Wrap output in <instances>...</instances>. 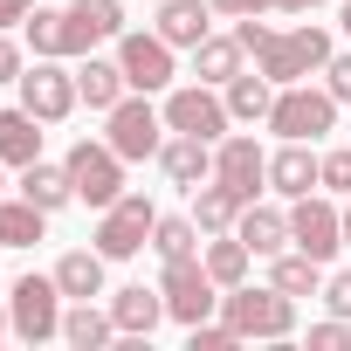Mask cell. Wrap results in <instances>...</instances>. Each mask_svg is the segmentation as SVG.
I'll use <instances>...</instances> for the list:
<instances>
[{
	"label": "cell",
	"mask_w": 351,
	"mask_h": 351,
	"mask_svg": "<svg viewBox=\"0 0 351 351\" xmlns=\"http://www.w3.org/2000/svg\"><path fill=\"white\" fill-rule=\"evenodd\" d=\"M234 35H241V49L255 56V69H262L276 90H282V83L317 76V69L337 56L324 28H289V35H282V28H262V14H241V28H234Z\"/></svg>",
	"instance_id": "cell-1"
},
{
	"label": "cell",
	"mask_w": 351,
	"mask_h": 351,
	"mask_svg": "<svg viewBox=\"0 0 351 351\" xmlns=\"http://www.w3.org/2000/svg\"><path fill=\"white\" fill-rule=\"evenodd\" d=\"M221 317L234 324V337L248 344V337H289L296 330V296H282L276 282L269 289H221Z\"/></svg>",
	"instance_id": "cell-2"
},
{
	"label": "cell",
	"mask_w": 351,
	"mask_h": 351,
	"mask_svg": "<svg viewBox=\"0 0 351 351\" xmlns=\"http://www.w3.org/2000/svg\"><path fill=\"white\" fill-rule=\"evenodd\" d=\"M62 165H69V186H76V200H83V207H97V214H104V207L124 193V158L110 152V138H76Z\"/></svg>",
	"instance_id": "cell-3"
},
{
	"label": "cell",
	"mask_w": 351,
	"mask_h": 351,
	"mask_svg": "<svg viewBox=\"0 0 351 351\" xmlns=\"http://www.w3.org/2000/svg\"><path fill=\"white\" fill-rule=\"evenodd\" d=\"M269 131L317 145L324 131H337V97L330 90H310V83H282L276 90V110H269Z\"/></svg>",
	"instance_id": "cell-4"
},
{
	"label": "cell",
	"mask_w": 351,
	"mask_h": 351,
	"mask_svg": "<svg viewBox=\"0 0 351 351\" xmlns=\"http://www.w3.org/2000/svg\"><path fill=\"white\" fill-rule=\"evenodd\" d=\"M8 324H14L21 344L62 337V282H56V276H21L14 296H8Z\"/></svg>",
	"instance_id": "cell-5"
},
{
	"label": "cell",
	"mask_w": 351,
	"mask_h": 351,
	"mask_svg": "<svg viewBox=\"0 0 351 351\" xmlns=\"http://www.w3.org/2000/svg\"><path fill=\"white\" fill-rule=\"evenodd\" d=\"M158 289H165V317L172 324H207L214 310H221V282L207 276V262L200 255H186V262H165V276H158Z\"/></svg>",
	"instance_id": "cell-6"
},
{
	"label": "cell",
	"mask_w": 351,
	"mask_h": 351,
	"mask_svg": "<svg viewBox=\"0 0 351 351\" xmlns=\"http://www.w3.org/2000/svg\"><path fill=\"white\" fill-rule=\"evenodd\" d=\"M152 228H158V207H152L145 193H117V200L104 207V221H97L104 262H131L138 248H152Z\"/></svg>",
	"instance_id": "cell-7"
},
{
	"label": "cell",
	"mask_w": 351,
	"mask_h": 351,
	"mask_svg": "<svg viewBox=\"0 0 351 351\" xmlns=\"http://www.w3.org/2000/svg\"><path fill=\"white\" fill-rule=\"evenodd\" d=\"M228 124H234V110H228V97H221L214 83L165 90V131H186V138H207V145H221V138H228Z\"/></svg>",
	"instance_id": "cell-8"
},
{
	"label": "cell",
	"mask_w": 351,
	"mask_h": 351,
	"mask_svg": "<svg viewBox=\"0 0 351 351\" xmlns=\"http://www.w3.org/2000/svg\"><path fill=\"white\" fill-rule=\"evenodd\" d=\"M21 104H28L42 124H62V117L83 104V90H76V69H62V56H35V62L21 69Z\"/></svg>",
	"instance_id": "cell-9"
},
{
	"label": "cell",
	"mask_w": 351,
	"mask_h": 351,
	"mask_svg": "<svg viewBox=\"0 0 351 351\" xmlns=\"http://www.w3.org/2000/svg\"><path fill=\"white\" fill-rule=\"evenodd\" d=\"M110 152L131 165V158H158V145H165V110H152V97L145 90H131L117 110H110Z\"/></svg>",
	"instance_id": "cell-10"
},
{
	"label": "cell",
	"mask_w": 351,
	"mask_h": 351,
	"mask_svg": "<svg viewBox=\"0 0 351 351\" xmlns=\"http://www.w3.org/2000/svg\"><path fill=\"white\" fill-rule=\"evenodd\" d=\"M117 69H124V83L131 90H172V76H180V69H172V42L152 28V35H138V28H124L117 35Z\"/></svg>",
	"instance_id": "cell-11"
},
{
	"label": "cell",
	"mask_w": 351,
	"mask_h": 351,
	"mask_svg": "<svg viewBox=\"0 0 351 351\" xmlns=\"http://www.w3.org/2000/svg\"><path fill=\"white\" fill-rule=\"evenodd\" d=\"M289 241H296L303 255H317V262H330V255L344 248V207H330V200H317V193H303V200L289 207Z\"/></svg>",
	"instance_id": "cell-12"
},
{
	"label": "cell",
	"mask_w": 351,
	"mask_h": 351,
	"mask_svg": "<svg viewBox=\"0 0 351 351\" xmlns=\"http://www.w3.org/2000/svg\"><path fill=\"white\" fill-rule=\"evenodd\" d=\"M214 180H221V186H234L241 200H255V193L269 186V152H262L248 131L221 138V145H214Z\"/></svg>",
	"instance_id": "cell-13"
},
{
	"label": "cell",
	"mask_w": 351,
	"mask_h": 351,
	"mask_svg": "<svg viewBox=\"0 0 351 351\" xmlns=\"http://www.w3.org/2000/svg\"><path fill=\"white\" fill-rule=\"evenodd\" d=\"M21 28H28V49H35V56H62V62H69V56H90V49H97V35H90L69 8H35Z\"/></svg>",
	"instance_id": "cell-14"
},
{
	"label": "cell",
	"mask_w": 351,
	"mask_h": 351,
	"mask_svg": "<svg viewBox=\"0 0 351 351\" xmlns=\"http://www.w3.org/2000/svg\"><path fill=\"white\" fill-rule=\"evenodd\" d=\"M158 172H165L180 193H193V186L214 180V145H207V138H186V131H172V138L158 145Z\"/></svg>",
	"instance_id": "cell-15"
},
{
	"label": "cell",
	"mask_w": 351,
	"mask_h": 351,
	"mask_svg": "<svg viewBox=\"0 0 351 351\" xmlns=\"http://www.w3.org/2000/svg\"><path fill=\"white\" fill-rule=\"evenodd\" d=\"M269 186H276L282 200H303L310 186H324V158H317L303 138H282V152L269 158Z\"/></svg>",
	"instance_id": "cell-16"
},
{
	"label": "cell",
	"mask_w": 351,
	"mask_h": 351,
	"mask_svg": "<svg viewBox=\"0 0 351 351\" xmlns=\"http://www.w3.org/2000/svg\"><path fill=\"white\" fill-rule=\"evenodd\" d=\"M172 49H200L214 35V8L207 0H158V21H152Z\"/></svg>",
	"instance_id": "cell-17"
},
{
	"label": "cell",
	"mask_w": 351,
	"mask_h": 351,
	"mask_svg": "<svg viewBox=\"0 0 351 351\" xmlns=\"http://www.w3.org/2000/svg\"><path fill=\"white\" fill-rule=\"evenodd\" d=\"M110 317H117V337H152V330L165 324V289L131 282V289L110 296Z\"/></svg>",
	"instance_id": "cell-18"
},
{
	"label": "cell",
	"mask_w": 351,
	"mask_h": 351,
	"mask_svg": "<svg viewBox=\"0 0 351 351\" xmlns=\"http://www.w3.org/2000/svg\"><path fill=\"white\" fill-rule=\"evenodd\" d=\"M42 158V117L28 110V104H14V110H0V165H35Z\"/></svg>",
	"instance_id": "cell-19"
},
{
	"label": "cell",
	"mask_w": 351,
	"mask_h": 351,
	"mask_svg": "<svg viewBox=\"0 0 351 351\" xmlns=\"http://www.w3.org/2000/svg\"><path fill=\"white\" fill-rule=\"evenodd\" d=\"M76 90H83V104H90V110H104V117L131 97L124 69H117V62H104V56H83V62H76Z\"/></svg>",
	"instance_id": "cell-20"
},
{
	"label": "cell",
	"mask_w": 351,
	"mask_h": 351,
	"mask_svg": "<svg viewBox=\"0 0 351 351\" xmlns=\"http://www.w3.org/2000/svg\"><path fill=\"white\" fill-rule=\"evenodd\" d=\"M241 193L234 186H221V180H207V186H193V221H200V234L214 241V234H234V221H241Z\"/></svg>",
	"instance_id": "cell-21"
},
{
	"label": "cell",
	"mask_w": 351,
	"mask_h": 351,
	"mask_svg": "<svg viewBox=\"0 0 351 351\" xmlns=\"http://www.w3.org/2000/svg\"><path fill=\"white\" fill-rule=\"evenodd\" d=\"M21 200H35L42 214H62V207L76 200V186H69V165H49V158L21 165Z\"/></svg>",
	"instance_id": "cell-22"
},
{
	"label": "cell",
	"mask_w": 351,
	"mask_h": 351,
	"mask_svg": "<svg viewBox=\"0 0 351 351\" xmlns=\"http://www.w3.org/2000/svg\"><path fill=\"white\" fill-rule=\"evenodd\" d=\"M241 56H248V49H241V35H207V42L193 49V76H200V83H214V90H228V83L241 76Z\"/></svg>",
	"instance_id": "cell-23"
},
{
	"label": "cell",
	"mask_w": 351,
	"mask_h": 351,
	"mask_svg": "<svg viewBox=\"0 0 351 351\" xmlns=\"http://www.w3.org/2000/svg\"><path fill=\"white\" fill-rule=\"evenodd\" d=\"M110 337H117V317H110V310H97L90 296L62 310V344H76V351H104Z\"/></svg>",
	"instance_id": "cell-24"
},
{
	"label": "cell",
	"mask_w": 351,
	"mask_h": 351,
	"mask_svg": "<svg viewBox=\"0 0 351 351\" xmlns=\"http://www.w3.org/2000/svg\"><path fill=\"white\" fill-rule=\"evenodd\" d=\"M234 234L248 241V255H282V241H289V214H276V207H241V221H234Z\"/></svg>",
	"instance_id": "cell-25"
},
{
	"label": "cell",
	"mask_w": 351,
	"mask_h": 351,
	"mask_svg": "<svg viewBox=\"0 0 351 351\" xmlns=\"http://www.w3.org/2000/svg\"><path fill=\"white\" fill-rule=\"evenodd\" d=\"M56 282H62V296H69V303L104 296V248H69V255L56 262Z\"/></svg>",
	"instance_id": "cell-26"
},
{
	"label": "cell",
	"mask_w": 351,
	"mask_h": 351,
	"mask_svg": "<svg viewBox=\"0 0 351 351\" xmlns=\"http://www.w3.org/2000/svg\"><path fill=\"white\" fill-rule=\"evenodd\" d=\"M42 228H49V214L35 200H21V193L8 200V193H0V248H35Z\"/></svg>",
	"instance_id": "cell-27"
},
{
	"label": "cell",
	"mask_w": 351,
	"mask_h": 351,
	"mask_svg": "<svg viewBox=\"0 0 351 351\" xmlns=\"http://www.w3.org/2000/svg\"><path fill=\"white\" fill-rule=\"evenodd\" d=\"M221 97H228L234 124H269V110H276V83H269V76H234Z\"/></svg>",
	"instance_id": "cell-28"
},
{
	"label": "cell",
	"mask_w": 351,
	"mask_h": 351,
	"mask_svg": "<svg viewBox=\"0 0 351 351\" xmlns=\"http://www.w3.org/2000/svg\"><path fill=\"white\" fill-rule=\"evenodd\" d=\"M152 248H158V262H186V255H200V221H193V214H158Z\"/></svg>",
	"instance_id": "cell-29"
},
{
	"label": "cell",
	"mask_w": 351,
	"mask_h": 351,
	"mask_svg": "<svg viewBox=\"0 0 351 351\" xmlns=\"http://www.w3.org/2000/svg\"><path fill=\"white\" fill-rule=\"evenodd\" d=\"M200 262H207V276H214L221 289H241V282H248V241H241V234H214V248H207Z\"/></svg>",
	"instance_id": "cell-30"
},
{
	"label": "cell",
	"mask_w": 351,
	"mask_h": 351,
	"mask_svg": "<svg viewBox=\"0 0 351 351\" xmlns=\"http://www.w3.org/2000/svg\"><path fill=\"white\" fill-rule=\"evenodd\" d=\"M269 282H276L282 296H317V289H324V262H317V255H303V248H296V255H276Z\"/></svg>",
	"instance_id": "cell-31"
},
{
	"label": "cell",
	"mask_w": 351,
	"mask_h": 351,
	"mask_svg": "<svg viewBox=\"0 0 351 351\" xmlns=\"http://www.w3.org/2000/svg\"><path fill=\"white\" fill-rule=\"evenodd\" d=\"M69 14H76L97 42H117V35H124V0H69Z\"/></svg>",
	"instance_id": "cell-32"
},
{
	"label": "cell",
	"mask_w": 351,
	"mask_h": 351,
	"mask_svg": "<svg viewBox=\"0 0 351 351\" xmlns=\"http://www.w3.org/2000/svg\"><path fill=\"white\" fill-rule=\"evenodd\" d=\"M186 344H193V351H234L241 337H234V324L221 317V324H193V330H186Z\"/></svg>",
	"instance_id": "cell-33"
},
{
	"label": "cell",
	"mask_w": 351,
	"mask_h": 351,
	"mask_svg": "<svg viewBox=\"0 0 351 351\" xmlns=\"http://www.w3.org/2000/svg\"><path fill=\"white\" fill-rule=\"evenodd\" d=\"M310 351H351V317H330V324H310Z\"/></svg>",
	"instance_id": "cell-34"
},
{
	"label": "cell",
	"mask_w": 351,
	"mask_h": 351,
	"mask_svg": "<svg viewBox=\"0 0 351 351\" xmlns=\"http://www.w3.org/2000/svg\"><path fill=\"white\" fill-rule=\"evenodd\" d=\"M324 186H330V193H351V145L324 152Z\"/></svg>",
	"instance_id": "cell-35"
},
{
	"label": "cell",
	"mask_w": 351,
	"mask_h": 351,
	"mask_svg": "<svg viewBox=\"0 0 351 351\" xmlns=\"http://www.w3.org/2000/svg\"><path fill=\"white\" fill-rule=\"evenodd\" d=\"M324 90H330L337 104H351V56H330V62H324Z\"/></svg>",
	"instance_id": "cell-36"
},
{
	"label": "cell",
	"mask_w": 351,
	"mask_h": 351,
	"mask_svg": "<svg viewBox=\"0 0 351 351\" xmlns=\"http://www.w3.org/2000/svg\"><path fill=\"white\" fill-rule=\"evenodd\" d=\"M324 303H330V317H351V269L324 276Z\"/></svg>",
	"instance_id": "cell-37"
},
{
	"label": "cell",
	"mask_w": 351,
	"mask_h": 351,
	"mask_svg": "<svg viewBox=\"0 0 351 351\" xmlns=\"http://www.w3.org/2000/svg\"><path fill=\"white\" fill-rule=\"evenodd\" d=\"M214 14H228V21H241V14H276L282 0H207Z\"/></svg>",
	"instance_id": "cell-38"
},
{
	"label": "cell",
	"mask_w": 351,
	"mask_h": 351,
	"mask_svg": "<svg viewBox=\"0 0 351 351\" xmlns=\"http://www.w3.org/2000/svg\"><path fill=\"white\" fill-rule=\"evenodd\" d=\"M21 42H8V35H0V83H21Z\"/></svg>",
	"instance_id": "cell-39"
},
{
	"label": "cell",
	"mask_w": 351,
	"mask_h": 351,
	"mask_svg": "<svg viewBox=\"0 0 351 351\" xmlns=\"http://www.w3.org/2000/svg\"><path fill=\"white\" fill-rule=\"evenodd\" d=\"M35 14V0H0V28H14V21H28Z\"/></svg>",
	"instance_id": "cell-40"
},
{
	"label": "cell",
	"mask_w": 351,
	"mask_h": 351,
	"mask_svg": "<svg viewBox=\"0 0 351 351\" xmlns=\"http://www.w3.org/2000/svg\"><path fill=\"white\" fill-rule=\"evenodd\" d=\"M310 8H324V0H282L276 14H310Z\"/></svg>",
	"instance_id": "cell-41"
},
{
	"label": "cell",
	"mask_w": 351,
	"mask_h": 351,
	"mask_svg": "<svg viewBox=\"0 0 351 351\" xmlns=\"http://www.w3.org/2000/svg\"><path fill=\"white\" fill-rule=\"evenodd\" d=\"M337 28H344V35H351V0H344V8H337Z\"/></svg>",
	"instance_id": "cell-42"
},
{
	"label": "cell",
	"mask_w": 351,
	"mask_h": 351,
	"mask_svg": "<svg viewBox=\"0 0 351 351\" xmlns=\"http://www.w3.org/2000/svg\"><path fill=\"white\" fill-rule=\"evenodd\" d=\"M344 248H351V193H344Z\"/></svg>",
	"instance_id": "cell-43"
},
{
	"label": "cell",
	"mask_w": 351,
	"mask_h": 351,
	"mask_svg": "<svg viewBox=\"0 0 351 351\" xmlns=\"http://www.w3.org/2000/svg\"><path fill=\"white\" fill-rule=\"evenodd\" d=\"M8 330H14V324H8V310H0V337H8Z\"/></svg>",
	"instance_id": "cell-44"
}]
</instances>
